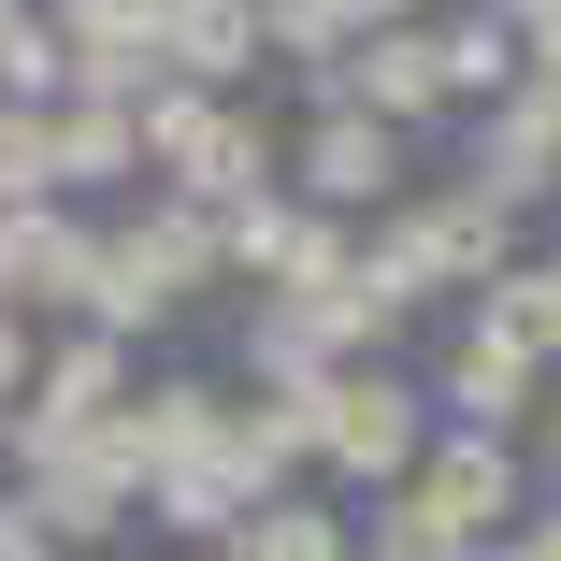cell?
Returning a JSON list of instances; mask_svg holds the SVG:
<instances>
[{"mask_svg": "<svg viewBox=\"0 0 561 561\" xmlns=\"http://www.w3.org/2000/svg\"><path fill=\"white\" fill-rule=\"evenodd\" d=\"M360 274H375L389 302H417V288H504V274H518V216H504L490 187H446V202H403L389 231L360 245Z\"/></svg>", "mask_w": 561, "mask_h": 561, "instance_id": "3", "label": "cell"}, {"mask_svg": "<svg viewBox=\"0 0 561 561\" xmlns=\"http://www.w3.org/2000/svg\"><path fill=\"white\" fill-rule=\"evenodd\" d=\"M231 274H260L274 302H317V288H346L360 274V245H346V216H317V202H245L231 216Z\"/></svg>", "mask_w": 561, "mask_h": 561, "instance_id": "4", "label": "cell"}, {"mask_svg": "<svg viewBox=\"0 0 561 561\" xmlns=\"http://www.w3.org/2000/svg\"><path fill=\"white\" fill-rule=\"evenodd\" d=\"M417 490L461 518V533H518V518H533V461H518V432H446L432 461H417Z\"/></svg>", "mask_w": 561, "mask_h": 561, "instance_id": "10", "label": "cell"}, {"mask_svg": "<svg viewBox=\"0 0 561 561\" xmlns=\"http://www.w3.org/2000/svg\"><path fill=\"white\" fill-rule=\"evenodd\" d=\"M145 159H159L173 202H202V216L274 202V130L245 116L231 87H159V101H145Z\"/></svg>", "mask_w": 561, "mask_h": 561, "instance_id": "2", "label": "cell"}, {"mask_svg": "<svg viewBox=\"0 0 561 561\" xmlns=\"http://www.w3.org/2000/svg\"><path fill=\"white\" fill-rule=\"evenodd\" d=\"M116 173H145V116L130 101H44V187L72 202V187H116Z\"/></svg>", "mask_w": 561, "mask_h": 561, "instance_id": "13", "label": "cell"}, {"mask_svg": "<svg viewBox=\"0 0 561 561\" xmlns=\"http://www.w3.org/2000/svg\"><path fill=\"white\" fill-rule=\"evenodd\" d=\"M216 561H360V533L331 518L317 490H288V504H260V518H245L231 547H216Z\"/></svg>", "mask_w": 561, "mask_h": 561, "instance_id": "14", "label": "cell"}, {"mask_svg": "<svg viewBox=\"0 0 561 561\" xmlns=\"http://www.w3.org/2000/svg\"><path fill=\"white\" fill-rule=\"evenodd\" d=\"M317 101H360V116H389V130H432L446 116V44L432 30H375L346 72H317Z\"/></svg>", "mask_w": 561, "mask_h": 561, "instance_id": "11", "label": "cell"}, {"mask_svg": "<svg viewBox=\"0 0 561 561\" xmlns=\"http://www.w3.org/2000/svg\"><path fill=\"white\" fill-rule=\"evenodd\" d=\"M533 432H547V461H561V389H547V417H533Z\"/></svg>", "mask_w": 561, "mask_h": 561, "instance_id": "22", "label": "cell"}, {"mask_svg": "<svg viewBox=\"0 0 561 561\" xmlns=\"http://www.w3.org/2000/svg\"><path fill=\"white\" fill-rule=\"evenodd\" d=\"M0 561H58V533H44V504H30V490H0Z\"/></svg>", "mask_w": 561, "mask_h": 561, "instance_id": "20", "label": "cell"}, {"mask_svg": "<svg viewBox=\"0 0 561 561\" xmlns=\"http://www.w3.org/2000/svg\"><path fill=\"white\" fill-rule=\"evenodd\" d=\"M446 417H461V432H518V417H547V346H533V331H504L490 302H476V331H461V346H446Z\"/></svg>", "mask_w": 561, "mask_h": 561, "instance_id": "6", "label": "cell"}, {"mask_svg": "<svg viewBox=\"0 0 561 561\" xmlns=\"http://www.w3.org/2000/svg\"><path fill=\"white\" fill-rule=\"evenodd\" d=\"M216 274H231V216H202V202H159V216H130L116 245H101V302H87V331H159V317H187Z\"/></svg>", "mask_w": 561, "mask_h": 561, "instance_id": "1", "label": "cell"}, {"mask_svg": "<svg viewBox=\"0 0 561 561\" xmlns=\"http://www.w3.org/2000/svg\"><path fill=\"white\" fill-rule=\"evenodd\" d=\"M260 30H274L302 72H346V58H360V15H346V0H260Z\"/></svg>", "mask_w": 561, "mask_h": 561, "instance_id": "18", "label": "cell"}, {"mask_svg": "<svg viewBox=\"0 0 561 561\" xmlns=\"http://www.w3.org/2000/svg\"><path fill=\"white\" fill-rule=\"evenodd\" d=\"M302 331H317V346H331V360L360 375V360L389 346V331H403V302H389L375 274H346V288H317V302H302Z\"/></svg>", "mask_w": 561, "mask_h": 561, "instance_id": "17", "label": "cell"}, {"mask_svg": "<svg viewBox=\"0 0 561 561\" xmlns=\"http://www.w3.org/2000/svg\"><path fill=\"white\" fill-rule=\"evenodd\" d=\"M547 288H561V245H547Z\"/></svg>", "mask_w": 561, "mask_h": 561, "instance_id": "23", "label": "cell"}, {"mask_svg": "<svg viewBox=\"0 0 561 561\" xmlns=\"http://www.w3.org/2000/svg\"><path fill=\"white\" fill-rule=\"evenodd\" d=\"M101 245H116V231H87L72 202H30L15 231H0V274H15V302H44V317L87 331V302H101Z\"/></svg>", "mask_w": 561, "mask_h": 561, "instance_id": "8", "label": "cell"}, {"mask_svg": "<svg viewBox=\"0 0 561 561\" xmlns=\"http://www.w3.org/2000/svg\"><path fill=\"white\" fill-rule=\"evenodd\" d=\"M432 44H446V101H504V87H518V58H533V44H518V15H446Z\"/></svg>", "mask_w": 561, "mask_h": 561, "instance_id": "15", "label": "cell"}, {"mask_svg": "<svg viewBox=\"0 0 561 561\" xmlns=\"http://www.w3.org/2000/svg\"><path fill=\"white\" fill-rule=\"evenodd\" d=\"M417 461H432V446H417V375H346V389H331V476H346V490H417Z\"/></svg>", "mask_w": 561, "mask_h": 561, "instance_id": "5", "label": "cell"}, {"mask_svg": "<svg viewBox=\"0 0 561 561\" xmlns=\"http://www.w3.org/2000/svg\"><path fill=\"white\" fill-rule=\"evenodd\" d=\"M504 561H561V504H533V518L504 533Z\"/></svg>", "mask_w": 561, "mask_h": 561, "instance_id": "21", "label": "cell"}, {"mask_svg": "<svg viewBox=\"0 0 561 561\" xmlns=\"http://www.w3.org/2000/svg\"><path fill=\"white\" fill-rule=\"evenodd\" d=\"M389 187H403V130L360 116V101H317V116H302V202L317 216H360Z\"/></svg>", "mask_w": 561, "mask_h": 561, "instance_id": "7", "label": "cell"}, {"mask_svg": "<svg viewBox=\"0 0 561 561\" xmlns=\"http://www.w3.org/2000/svg\"><path fill=\"white\" fill-rule=\"evenodd\" d=\"M116 417H130V346L116 331H58L44 389H30V432H116Z\"/></svg>", "mask_w": 561, "mask_h": 561, "instance_id": "12", "label": "cell"}, {"mask_svg": "<svg viewBox=\"0 0 561 561\" xmlns=\"http://www.w3.org/2000/svg\"><path fill=\"white\" fill-rule=\"evenodd\" d=\"M461 187H490L504 216L533 202V187H561V72H518L504 101H490V130H476V173Z\"/></svg>", "mask_w": 561, "mask_h": 561, "instance_id": "9", "label": "cell"}, {"mask_svg": "<svg viewBox=\"0 0 561 561\" xmlns=\"http://www.w3.org/2000/svg\"><path fill=\"white\" fill-rule=\"evenodd\" d=\"M360 561H476V533L446 518L432 490H389V504L360 518Z\"/></svg>", "mask_w": 561, "mask_h": 561, "instance_id": "16", "label": "cell"}, {"mask_svg": "<svg viewBox=\"0 0 561 561\" xmlns=\"http://www.w3.org/2000/svg\"><path fill=\"white\" fill-rule=\"evenodd\" d=\"M490 317H504V331H533V346L561 360V288H547V260H518V274L490 288Z\"/></svg>", "mask_w": 561, "mask_h": 561, "instance_id": "19", "label": "cell"}]
</instances>
